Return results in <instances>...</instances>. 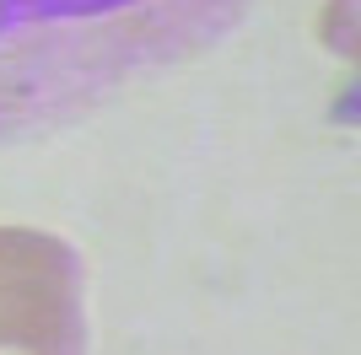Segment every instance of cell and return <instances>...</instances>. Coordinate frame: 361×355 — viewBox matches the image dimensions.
Instances as JSON below:
<instances>
[{"label":"cell","instance_id":"6da1fadb","mask_svg":"<svg viewBox=\"0 0 361 355\" xmlns=\"http://www.w3.org/2000/svg\"><path fill=\"white\" fill-rule=\"evenodd\" d=\"M254 0H0V146L54 135L216 49Z\"/></svg>","mask_w":361,"mask_h":355},{"label":"cell","instance_id":"7a4b0ae2","mask_svg":"<svg viewBox=\"0 0 361 355\" xmlns=\"http://www.w3.org/2000/svg\"><path fill=\"white\" fill-rule=\"evenodd\" d=\"M0 355H87V275L65 237L0 226Z\"/></svg>","mask_w":361,"mask_h":355}]
</instances>
